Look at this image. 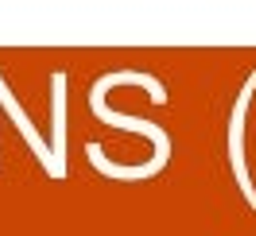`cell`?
<instances>
[{
	"mask_svg": "<svg viewBox=\"0 0 256 236\" xmlns=\"http://www.w3.org/2000/svg\"><path fill=\"white\" fill-rule=\"evenodd\" d=\"M90 109H94L97 120L116 124V128H128V132H140V136H148V140L156 143L152 159H148V163H140V167H120V163L105 159L101 143H90V147H86V155L94 159V167H97L101 174H109V178H152V174H160L163 167H167V159H171V136H167V128L152 124V120H140V116H124V112L109 109V105H105V97H97V93H90Z\"/></svg>",
	"mask_w": 256,
	"mask_h": 236,
	"instance_id": "6da1fadb",
	"label": "cell"
},
{
	"mask_svg": "<svg viewBox=\"0 0 256 236\" xmlns=\"http://www.w3.org/2000/svg\"><path fill=\"white\" fill-rule=\"evenodd\" d=\"M252 93H256V70L244 78L237 101H233V112H229V171H233V178H237L244 202L256 209V186H252V174H248V159H244V116H248Z\"/></svg>",
	"mask_w": 256,
	"mask_h": 236,
	"instance_id": "7a4b0ae2",
	"label": "cell"
}]
</instances>
